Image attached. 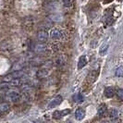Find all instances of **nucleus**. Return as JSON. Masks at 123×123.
Instances as JSON below:
<instances>
[{
	"mask_svg": "<svg viewBox=\"0 0 123 123\" xmlns=\"http://www.w3.org/2000/svg\"><path fill=\"white\" fill-rule=\"evenodd\" d=\"M70 113V109H63V110H56L53 113V117L55 118V119H59V118H62L63 117L67 116Z\"/></svg>",
	"mask_w": 123,
	"mask_h": 123,
	"instance_id": "obj_2",
	"label": "nucleus"
},
{
	"mask_svg": "<svg viewBox=\"0 0 123 123\" xmlns=\"http://www.w3.org/2000/svg\"><path fill=\"white\" fill-rule=\"evenodd\" d=\"M48 37H49V33L45 31H40L37 33V39L42 43L46 42L48 40Z\"/></svg>",
	"mask_w": 123,
	"mask_h": 123,
	"instance_id": "obj_4",
	"label": "nucleus"
},
{
	"mask_svg": "<svg viewBox=\"0 0 123 123\" xmlns=\"http://www.w3.org/2000/svg\"><path fill=\"white\" fill-rule=\"evenodd\" d=\"M22 75H23V71H15V72H12L11 74H9V75H7L6 77H5L4 81L13 80V79H18V78H20Z\"/></svg>",
	"mask_w": 123,
	"mask_h": 123,
	"instance_id": "obj_5",
	"label": "nucleus"
},
{
	"mask_svg": "<svg viewBox=\"0 0 123 123\" xmlns=\"http://www.w3.org/2000/svg\"><path fill=\"white\" fill-rule=\"evenodd\" d=\"M45 49H46V47H45V45H43V43L36 44V46H35V52H37V53H42L43 51H45Z\"/></svg>",
	"mask_w": 123,
	"mask_h": 123,
	"instance_id": "obj_14",
	"label": "nucleus"
},
{
	"mask_svg": "<svg viewBox=\"0 0 123 123\" xmlns=\"http://www.w3.org/2000/svg\"><path fill=\"white\" fill-rule=\"evenodd\" d=\"M73 99H74V101H75V102L81 103V102H83L84 97H83V95H82L81 93H78V94H75V95H74Z\"/></svg>",
	"mask_w": 123,
	"mask_h": 123,
	"instance_id": "obj_15",
	"label": "nucleus"
},
{
	"mask_svg": "<svg viewBox=\"0 0 123 123\" xmlns=\"http://www.w3.org/2000/svg\"><path fill=\"white\" fill-rule=\"evenodd\" d=\"M107 49H108V43L106 42V43L102 44V46L100 48V51H99V54L100 55H105V53H106V51H107Z\"/></svg>",
	"mask_w": 123,
	"mask_h": 123,
	"instance_id": "obj_12",
	"label": "nucleus"
},
{
	"mask_svg": "<svg viewBox=\"0 0 123 123\" xmlns=\"http://www.w3.org/2000/svg\"><path fill=\"white\" fill-rule=\"evenodd\" d=\"M63 4L65 6L69 7L73 5V0H63Z\"/></svg>",
	"mask_w": 123,
	"mask_h": 123,
	"instance_id": "obj_19",
	"label": "nucleus"
},
{
	"mask_svg": "<svg viewBox=\"0 0 123 123\" xmlns=\"http://www.w3.org/2000/svg\"><path fill=\"white\" fill-rule=\"evenodd\" d=\"M6 97L8 100H10V101H12V102H17L19 100V93L18 92H16V91H9V92L6 93Z\"/></svg>",
	"mask_w": 123,
	"mask_h": 123,
	"instance_id": "obj_3",
	"label": "nucleus"
},
{
	"mask_svg": "<svg viewBox=\"0 0 123 123\" xmlns=\"http://www.w3.org/2000/svg\"><path fill=\"white\" fill-rule=\"evenodd\" d=\"M8 108H9L8 104H6V103H2V104H0V113L8 110Z\"/></svg>",
	"mask_w": 123,
	"mask_h": 123,
	"instance_id": "obj_16",
	"label": "nucleus"
},
{
	"mask_svg": "<svg viewBox=\"0 0 123 123\" xmlns=\"http://www.w3.org/2000/svg\"><path fill=\"white\" fill-rule=\"evenodd\" d=\"M108 115H109V117L110 118H116V117H118V111L117 110V109H115V108H112V109H110V111H109V113H108Z\"/></svg>",
	"mask_w": 123,
	"mask_h": 123,
	"instance_id": "obj_13",
	"label": "nucleus"
},
{
	"mask_svg": "<svg viewBox=\"0 0 123 123\" xmlns=\"http://www.w3.org/2000/svg\"><path fill=\"white\" fill-rule=\"evenodd\" d=\"M63 101V98H62L61 95H57L55 96V98H53L51 101L49 102V104L47 105V109H51V108H54L55 106H57L58 105H60Z\"/></svg>",
	"mask_w": 123,
	"mask_h": 123,
	"instance_id": "obj_1",
	"label": "nucleus"
},
{
	"mask_svg": "<svg viewBox=\"0 0 123 123\" xmlns=\"http://www.w3.org/2000/svg\"><path fill=\"white\" fill-rule=\"evenodd\" d=\"M47 18L52 21H62L63 20V17L61 15H58V14H51Z\"/></svg>",
	"mask_w": 123,
	"mask_h": 123,
	"instance_id": "obj_11",
	"label": "nucleus"
},
{
	"mask_svg": "<svg viewBox=\"0 0 123 123\" xmlns=\"http://www.w3.org/2000/svg\"><path fill=\"white\" fill-rule=\"evenodd\" d=\"M116 94H117V98L120 101H123V89H118L116 92Z\"/></svg>",
	"mask_w": 123,
	"mask_h": 123,
	"instance_id": "obj_18",
	"label": "nucleus"
},
{
	"mask_svg": "<svg viewBox=\"0 0 123 123\" xmlns=\"http://www.w3.org/2000/svg\"><path fill=\"white\" fill-rule=\"evenodd\" d=\"M49 36L51 37V39H53V40H59L62 36L61 31H58L57 29H53V30H51V31L49 32Z\"/></svg>",
	"mask_w": 123,
	"mask_h": 123,
	"instance_id": "obj_6",
	"label": "nucleus"
},
{
	"mask_svg": "<svg viewBox=\"0 0 123 123\" xmlns=\"http://www.w3.org/2000/svg\"><path fill=\"white\" fill-rule=\"evenodd\" d=\"M105 97H107V98H112L114 95H115V89L113 88V87H107V88H105Z\"/></svg>",
	"mask_w": 123,
	"mask_h": 123,
	"instance_id": "obj_8",
	"label": "nucleus"
},
{
	"mask_svg": "<svg viewBox=\"0 0 123 123\" xmlns=\"http://www.w3.org/2000/svg\"><path fill=\"white\" fill-rule=\"evenodd\" d=\"M116 76L117 77H123V66H120L116 69Z\"/></svg>",
	"mask_w": 123,
	"mask_h": 123,
	"instance_id": "obj_17",
	"label": "nucleus"
},
{
	"mask_svg": "<svg viewBox=\"0 0 123 123\" xmlns=\"http://www.w3.org/2000/svg\"><path fill=\"white\" fill-rule=\"evenodd\" d=\"M106 111H107V108H106V105L105 104H102L100 105V106L98 107V110H97V114H98L99 117H104L105 114H106Z\"/></svg>",
	"mask_w": 123,
	"mask_h": 123,
	"instance_id": "obj_9",
	"label": "nucleus"
},
{
	"mask_svg": "<svg viewBox=\"0 0 123 123\" xmlns=\"http://www.w3.org/2000/svg\"><path fill=\"white\" fill-rule=\"evenodd\" d=\"M117 1H123V0H117Z\"/></svg>",
	"mask_w": 123,
	"mask_h": 123,
	"instance_id": "obj_20",
	"label": "nucleus"
},
{
	"mask_svg": "<svg viewBox=\"0 0 123 123\" xmlns=\"http://www.w3.org/2000/svg\"><path fill=\"white\" fill-rule=\"evenodd\" d=\"M84 117H85V111L83 110L82 108L79 107L75 112V118L77 120H81V119L84 118Z\"/></svg>",
	"mask_w": 123,
	"mask_h": 123,
	"instance_id": "obj_7",
	"label": "nucleus"
},
{
	"mask_svg": "<svg viewBox=\"0 0 123 123\" xmlns=\"http://www.w3.org/2000/svg\"><path fill=\"white\" fill-rule=\"evenodd\" d=\"M87 64V57L85 55H81L79 58V62H78V68L80 69L83 67H85Z\"/></svg>",
	"mask_w": 123,
	"mask_h": 123,
	"instance_id": "obj_10",
	"label": "nucleus"
}]
</instances>
